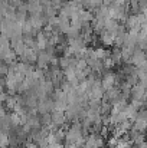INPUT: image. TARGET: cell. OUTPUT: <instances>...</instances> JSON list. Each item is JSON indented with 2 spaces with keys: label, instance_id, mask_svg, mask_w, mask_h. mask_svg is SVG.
Wrapping results in <instances>:
<instances>
[{
  "label": "cell",
  "instance_id": "cell-1",
  "mask_svg": "<svg viewBox=\"0 0 147 148\" xmlns=\"http://www.w3.org/2000/svg\"><path fill=\"white\" fill-rule=\"evenodd\" d=\"M101 144H102L101 138H98L95 135H91V137L88 138V141L85 143V148H99Z\"/></svg>",
  "mask_w": 147,
  "mask_h": 148
},
{
  "label": "cell",
  "instance_id": "cell-2",
  "mask_svg": "<svg viewBox=\"0 0 147 148\" xmlns=\"http://www.w3.org/2000/svg\"><path fill=\"white\" fill-rule=\"evenodd\" d=\"M114 82H115V76H114L112 73H108V75H105L104 79H102V88H104V89H111L112 85H114Z\"/></svg>",
  "mask_w": 147,
  "mask_h": 148
},
{
  "label": "cell",
  "instance_id": "cell-3",
  "mask_svg": "<svg viewBox=\"0 0 147 148\" xmlns=\"http://www.w3.org/2000/svg\"><path fill=\"white\" fill-rule=\"evenodd\" d=\"M52 121H53V124H56V125L63 124V121H65V115H63V112L55 111L53 115H52Z\"/></svg>",
  "mask_w": 147,
  "mask_h": 148
},
{
  "label": "cell",
  "instance_id": "cell-4",
  "mask_svg": "<svg viewBox=\"0 0 147 148\" xmlns=\"http://www.w3.org/2000/svg\"><path fill=\"white\" fill-rule=\"evenodd\" d=\"M6 145H9V137H7L6 132L0 131V147L4 148Z\"/></svg>",
  "mask_w": 147,
  "mask_h": 148
},
{
  "label": "cell",
  "instance_id": "cell-5",
  "mask_svg": "<svg viewBox=\"0 0 147 148\" xmlns=\"http://www.w3.org/2000/svg\"><path fill=\"white\" fill-rule=\"evenodd\" d=\"M115 148H130V144L127 141H120V143H117Z\"/></svg>",
  "mask_w": 147,
  "mask_h": 148
},
{
  "label": "cell",
  "instance_id": "cell-6",
  "mask_svg": "<svg viewBox=\"0 0 147 148\" xmlns=\"http://www.w3.org/2000/svg\"><path fill=\"white\" fill-rule=\"evenodd\" d=\"M3 99H4V94H3V92H1V89H0V102H1Z\"/></svg>",
  "mask_w": 147,
  "mask_h": 148
},
{
  "label": "cell",
  "instance_id": "cell-7",
  "mask_svg": "<svg viewBox=\"0 0 147 148\" xmlns=\"http://www.w3.org/2000/svg\"><path fill=\"white\" fill-rule=\"evenodd\" d=\"M28 148H38V147H36V145H33V144H29V145H28Z\"/></svg>",
  "mask_w": 147,
  "mask_h": 148
}]
</instances>
